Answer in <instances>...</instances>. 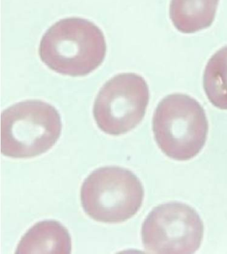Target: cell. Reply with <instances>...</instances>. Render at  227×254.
Here are the masks:
<instances>
[{
	"label": "cell",
	"mask_w": 227,
	"mask_h": 254,
	"mask_svg": "<svg viewBox=\"0 0 227 254\" xmlns=\"http://www.w3.org/2000/svg\"><path fill=\"white\" fill-rule=\"evenodd\" d=\"M153 131L157 145L167 156L187 161L197 156L205 145L208 120L195 99L185 94H171L157 106Z\"/></svg>",
	"instance_id": "3957f363"
},
{
	"label": "cell",
	"mask_w": 227,
	"mask_h": 254,
	"mask_svg": "<svg viewBox=\"0 0 227 254\" xmlns=\"http://www.w3.org/2000/svg\"><path fill=\"white\" fill-rule=\"evenodd\" d=\"M59 112L40 100L17 103L1 113V152L12 158H30L50 150L59 139Z\"/></svg>",
	"instance_id": "7a4b0ae2"
},
{
	"label": "cell",
	"mask_w": 227,
	"mask_h": 254,
	"mask_svg": "<svg viewBox=\"0 0 227 254\" xmlns=\"http://www.w3.org/2000/svg\"><path fill=\"white\" fill-rule=\"evenodd\" d=\"M106 39L94 23L79 17L61 19L41 40L39 54L56 72L85 76L100 66L106 56Z\"/></svg>",
	"instance_id": "6da1fadb"
},
{
	"label": "cell",
	"mask_w": 227,
	"mask_h": 254,
	"mask_svg": "<svg viewBox=\"0 0 227 254\" xmlns=\"http://www.w3.org/2000/svg\"><path fill=\"white\" fill-rule=\"evenodd\" d=\"M203 86L211 104L227 110V46L209 60L204 73Z\"/></svg>",
	"instance_id": "9c48e42d"
},
{
	"label": "cell",
	"mask_w": 227,
	"mask_h": 254,
	"mask_svg": "<svg viewBox=\"0 0 227 254\" xmlns=\"http://www.w3.org/2000/svg\"><path fill=\"white\" fill-rule=\"evenodd\" d=\"M204 225L189 205L170 202L155 207L143 222L141 236L149 254L195 253L203 240Z\"/></svg>",
	"instance_id": "5b68a950"
},
{
	"label": "cell",
	"mask_w": 227,
	"mask_h": 254,
	"mask_svg": "<svg viewBox=\"0 0 227 254\" xmlns=\"http://www.w3.org/2000/svg\"><path fill=\"white\" fill-rule=\"evenodd\" d=\"M219 2V0H171L170 18L176 30L193 34L212 25Z\"/></svg>",
	"instance_id": "ba28073f"
},
{
	"label": "cell",
	"mask_w": 227,
	"mask_h": 254,
	"mask_svg": "<svg viewBox=\"0 0 227 254\" xmlns=\"http://www.w3.org/2000/svg\"><path fill=\"white\" fill-rule=\"evenodd\" d=\"M143 198L140 180L130 170L120 167L97 169L81 186L83 210L98 222H125L138 212Z\"/></svg>",
	"instance_id": "277c9868"
},
{
	"label": "cell",
	"mask_w": 227,
	"mask_h": 254,
	"mask_svg": "<svg viewBox=\"0 0 227 254\" xmlns=\"http://www.w3.org/2000/svg\"><path fill=\"white\" fill-rule=\"evenodd\" d=\"M71 239L67 229L57 221L46 220L35 224L17 246L15 254H69Z\"/></svg>",
	"instance_id": "52a82bcc"
},
{
	"label": "cell",
	"mask_w": 227,
	"mask_h": 254,
	"mask_svg": "<svg viewBox=\"0 0 227 254\" xmlns=\"http://www.w3.org/2000/svg\"><path fill=\"white\" fill-rule=\"evenodd\" d=\"M149 101L148 85L133 73H120L105 83L97 96L94 116L108 134L129 132L144 118Z\"/></svg>",
	"instance_id": "8992f818"
}]
</instances>
